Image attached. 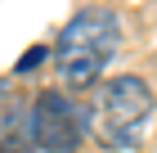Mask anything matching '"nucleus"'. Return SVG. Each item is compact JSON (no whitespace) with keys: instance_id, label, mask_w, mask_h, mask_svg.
<instances>
[{"instance_id":"1","label":"nucleus","mask_w":157,"mask_h":153,"mask_svg":"<svg viewBox=\"0 0 157 153\" xmlns=\"http://www.w3.org/2000/svg\"><path fill=\"white\" fill-rule=\"evenodd\" d=\"M121 45V23L108 9H81L72 23L59 32L54 45V63L67 90H90L94 77L108 68V59Z\"/></svg>"},{"instance_id":"4","label":"nucleus","mask_w":157,"mask_h":153,"mask_svg":"<svg viewBox=\"0 0 157 153\" xmlns=\"http://www.w3.org/2000/svg\"><path fill=\"white\" fill-rule=\"evenodd\" d=\"M40 59H45V50H32V54H27V59H18V72H32V68H36Z\"/></svg>"},{"instance_id":"3","label":"nucleus","mask_w":157,"mask_h":153,"mask_svg":"<svg viewBox=\"0 0 157 153\" xmlns=\"http://www.w3.org/2000/svg\"><path fill=\"white\" fill-rule=\"evenodd\" d=\"M27 140L45 153H72L85 140V108L67 90H40L27 113Z\"/></svg>"},{"instance_id":"2","label":"nucleus","mask_w":157,"mask_h":153,"mask_svg":"<svg viewBox=\"0 0 157 153\" xmlns=\"http://www.w3.org/2000/svg\"><path fill=\"white\" fill-rule=\"evenodd\" d=\"M153 117V90L139 77H112L99 86L94 104V131L112 149H135L144 140V126Z\"/></svg>"}]
</instances>
